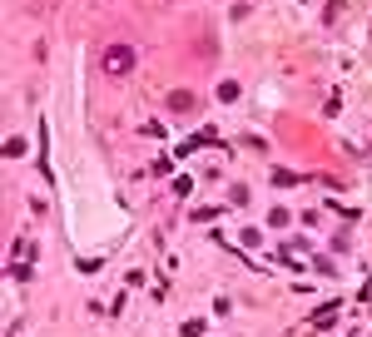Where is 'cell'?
<instances>
[{
	"label": "cell",
	"instance_id": "obj_1",
	"mask_svg": "<svg viewBox=\"0 0 372 337\" xmlns=\"http://www.w3.org/2000/svg\"><path fill=\"white\" fill-rule=\"evenodd\" d=\"M99 65H105V75L119 79V75H129V70H134V50H129V45H110L105 55H99Z\"/></svg>",
	"mask_w": 372,
	"mask_h": 337
},
{
	"label": "cell",
	"instance_id": "obj_2",
	"mask_svg": "<svg viewBox=\"0 0 372 337\" xmlns=\"http://www.w3.org/2000/svg\"><path fill=\"white\" fill-rule=\"evenodd\" d=\"M169 110H174V114H189V110H194V95H189V90H174V95H169Z\"/></svg>",
	"mask_w": 372,
	"mask_h": 337
}]
</instances>
